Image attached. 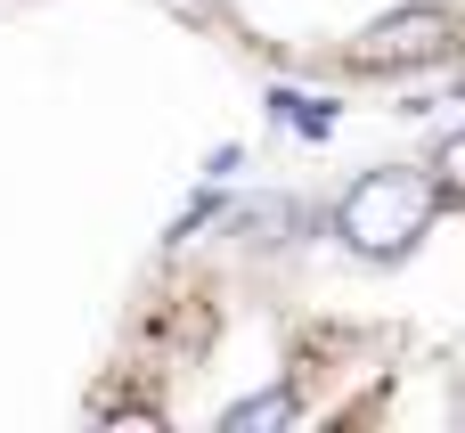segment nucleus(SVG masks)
<instances>
[{
	"instance_id": "f257e3e1",
	"label": "nucleus",
	"mask_w": 465,
	"mask_h": 433,
	"mask_svg": "<svg viewBox=\"0 0 465 433\" xmlns=\"http://www.w3.org/2000/svg\"><path fill=\"white\" fill-rule=\"evenodd\" d=\"M433 205H441L433 172L376 164V172H360V180L343 188L335 229H343V246H351V254H368V262H401V254L433 229Z\"/></svg>"
},
{
	"instance_id": "f03ea898",
	"label": "nucleus",
	"mask_w": 465,
	"mask_h": 433,
	"mask_svg": "<svg viewBox=\"0 0 465 433\" xmlns=\"http://www.w3.org/2000/svg\"><path fill=\"white\" fill-rule=\"evenodd\" d=\"M458 49V16H441V8H401V16H384L368 41H360V74H409V65H433V57H450Z\"/></svg>"
},
{
	"instance_id": "7ed1b4c3",
	"label": "nucleus",
	"mask_w": 465,
	"mask_h": 433,
	"mask_svg": "<svg viewBox=\"0 0 465 433\" xmlns=\"http://www.w3.org/2000/svg\"><path fill=\"white\" fill-rule=\"evenodd\" d=\"M229 229L245 237V246H294V237H311L319 221H311V205H294V196H253V205H229Z\"/></svg>"
},
{
	"instance_id": "20e7f679",
	"label": "nucleus",
	"mask_w": 465,
	"mask_h": 433,
	"mask_svg": "<svg viewBox=\"0 0 465 433\" xmlns=\"http://www.w3.org/2000/svg\"><path fill=\"white\" fill-rule=\"evenodd\" d=\"M294 418H302V401H294L286 385H270V393L229 401V409H221V433H262V426H294Z\"/></svg>"
},
{
	"instance_id": "39448f33",
	"label": "nucleus",
	"mask_w": 465,
	"mask_h": 433,
	"mask_svg": "<svg viewBox=\"0 0 465 433\" xmlns=\"http://www.w3.org/2000/svg\"><path fill=\"white\" fill-rule=\"evenodd\" d=\"M270 115L302 139H327L335 131V98H311V90H270Z\"/></svg>"
},
{
	"instance_id": "423d86ee",
	"label": "nucleus",
	"mask_w": 465,
	"mask_h": 433,
	"mask_svg": "<svg viewBox=\"0 0 465 433\" xmlns=\"http://www.w3.org/2000/svg\"><path fill=\"white\" fill-rule=\"evenodd\" d=\"M433 188H441V205H465V131L433 147Z\"/></svg>"
},
{
	"instance_id": "0eeeda50",
	"label": "nucleus",
	"mask_w": 465,
	"mask_h": 433,
	"mask_svg": "<svg viewBox=\"0 0 465 433\" xmlns=\"http://www.w3.org/2000/svg\"><path fill=\"white\" fill-rule=\"evenodd\" d=\"M204 221H229V196H221V188H204V196H196V205H188V213L172 221V246H188V237H196Z\"/></svg>"
},
{
	"instance_id": "6e6552de",
	"label": "nucleus",
	"mask_w": 465,
	"mask_h": 433,
	"mask_svg": "<svg viewBox=\"0 0 465 433\" xmlns=\"http://www.w3.org/2000/svg\"><path fill=\"white\" fill-rule=\"evenodd\" d=\"M458 98H465V82H458Z\"/></svg>"
}]
</instances>
